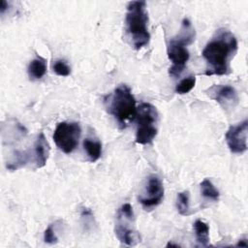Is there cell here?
Here are the masks:
<instances>
[{
	"instance_id": "4fadbf2b",
	"label": "cell",
	"mask_w": 248,
	"mask_h": 248,
	"mask_svg": "<svg viewBox=\"0 0 248 248\" xmlns=\"http://www.w3.org/2000/svg\"><path fill=\"white\" fill-rule=\"evenodd\" d=\"M82 145L90 162H96L101 157L102 143L98 140H91L88 138L84 139Z\"/></svg>"
},
{
	"instance_id": "d6986e66",
	"label": "cell",
	"mask_w": 248,
	"mask_h": 248,
	"mask_svg": "<svg viewBox=\"0 0 248 248\" xmlns=\"http://www.w3.org/2000/svg\"><path fill=\"white\" fill-rule=\"evenodd\" d=\"M44 240L47 244H54L57 242L58 238L54 232L52 226H49L46 229V231L44 232Z\"/></svg>"
},
{
	"instance_id": "9c48e42d",
	"label": "cell",
	"mask_w": 248,
	"mask_h": 248,
	"mask_svg": "<svg viewBox=\"0 0 248 248\" xmlns=\"http://www.w3.org/2000/svg\"><path fill=\"white\" fill-rule=\"evenodd\" d=\"M247 119L229 128L225 138L231 152L241 154L247 150Z\"/></svg>"
},
{
	"instance_id": "7a4b0ae2",
	"label": "cell",
	"mask_w": 248,
	"mask_h": 248,
	"mask_svg": "<svg viewBox=\"0 0 248 248\" xmlns=\"http://www.w3.org/2000/svg\"><path fill=\"white\" fill-rule=\"evenodd\" d=\"M125 23L127 34L136 49H140L148 45L150 33L147 28L148 15L144 1H131L128 3Z\"/></svg>"
},
{
	"instance_id": "52a82bcc",
	"label": "cell",
	"mask_w": 248,
	"mask_h": 248,
	"mask_svg": "<svg viewBox=\"0 0 248 248\" xmlns=\"http://www.w3.org/2000/svg\"><path fill=\"white\" fill-rule=\"evenodd\" d=\"M81 129L78 122H60L53 133L56 146L64 153H72L78 144Z\"/></svg>"
},
{
	"instance_id": "7402d4cb",
	"label": "cell",
	"mask_w": 248,
	"mask_h": 248,
	"mask_svg": "<svg viewBox=\"0 0 248 248\" xmlns=\"http://www.w3.org/2000/svg\"><path fill=\"white\" fill-rule=\"evenodd\" d=\"M179 247V245L178 244H175V243H172V242H169L168 244H167V247Z\"/></svg>"
},
{
	"instance_id": "5bb4252c",
	"label": "cell",
	"mask_w": 248,
	"mask_h": 248,
	"mask_svg": "<svg viewBox=\"0 0 248 248\" xmlns=\"http://www.w3.org/2000/svg\"><path fill=\"white\" fill-rule=\"evenodd\" d=\"M194 232L196 235V240L202 246H207L209 243V227L208 225L202 221L196 220L194 223Z\"/></svg>"
},
{
	"instance_id": "9a60e30c",
	"label": "cell",
	"mask_w": 248,
	"mask_h": 248,
	"mask_svg": "<svg viewBox=\"0 0 248 248\" xmlns=\"http://www.w3.org/2000/svg\"><path fill=\"white\" fill-rule=\"evenodd\" d=\"M201 193L202 195V197H204L205 199L211 200V201H218L219 200V191L215 188V186L212 184V182L205 178L201 182Z\"/></svg>"
},
{
	"instance_id": "44dd1931",
	"label": "cell",
	"mask_w": 248,
	"mask_h": 248,
	"mask_svg": "<svg viewBox=\"0 0 248 248\" xmlns=\"http://www.w3.org/2000/svg\"><path fill=\"white\" fill-rule=\"evenodd\" d=\"M235 246H237V247H247L248 246V243L246 242V239H241V240H239L238 241V243H236V245Z\"/></svg>"
},
{
	"instance_id": "3957f363",
	"label": "cell",
	"mask_w": 248,
	"mask_h": 248,
	"mask_svg": "<svg viewBox=\"0 0 248 248\" xmlns=\"http://www.w3.org/2000/svg\"><path fill=\"white\" fill-rule=\"evenodd\" d=\"M105 104L108 113L115 118L121 128H125L136 117V99L126 84L118 85L105 98Z\"/></svg>"
},
{
	"instance_id": "2e32d148",
	"label": "cell",
	"mask_w": 248,
	"mask_h": 248,
	"mask_svg": "<svg viewBox=\"0 0 248 248\" xmlns=\"http://www.w3.org/2000/svg\"><path fill=\"white\" fill-rule=\"evenodd\" d=\"M176 208L180 215L187 216L190 214V204H189V192L183 191L177 194L176 199Z\"/></svg>"
},
{
	"instance_id": "ffe728a7",
	"label": "cell",
	"mask_w": 248,
	"mask_h": 248,
	"mask_svg": "<svg viewBox=\"0 0 248 248\" xmlns=\"http://www.w3.org/2000/svg\"><path fill=\"white\" fill-rule=\"evenodd\" d=\"M8 7H9L8 2L5 1V0H1V4H0V13H1V14H4L5 11L8 9Z\"/></svg>"
},
{
	"instance_id": "8fae6325",
	"label": "cell",
	"mask_w": 248,
	"mask_h": 248,
	"mask_svg": "<svg viewBox=\"0 0 248 248\" xmlns=\"http://www.w3.org/2000/svg\"><path fill=\"white\" fill-rule=\"evenodd\" d=\"M49 150V144L46 140L44 133H40L34 142L33 147V158L36 168H42L46 164Z\"/></svg>"
},
{
	"instance_id": "7c38bea8",
	"label": "cell",
	"mask_w": 248,
	"mask_h": 248,
	"mask_svg": "<svg viewBox=\"0 0 248 248\" xmlns=\"http://www.w3.org/2000/svg\"><path fill=\"white\" fill-rule=\"evenodd\" d=\"M27 73L29 78L32 80L42 78L46 73V60L41 56H37L29 63Z\"/></svg>"
},
{
	"instance_id": "5b68a950",
	"label": "cell",
	"mask_w": 248,
	"mask_h": 248,
	"mask_svg": "<svg viewBox=\"0 0 248 248\" xmlns=\"http://www.w3.org/2000/svg\"><path fill=\"white\" fill-rule=\"evenodd\" d=\"M137 121L136 142L140 144H149L158 133V111L149 103H141L137 108L135 117Z\"/></svg>"
},
{
	"instance_id": "8992f818",
	"label": "cell",
	"mask_w": 248,
	"mask_h": 248,
	"mask_svg": "<svg viewBox=\"0 0 248 248\" xmlns=\"http://www.w3.org/2000/svg\"><path fill=\"white\" fill-rule=\"evenodd\" d=\"M114 233L117 239L127 246H135L140 240L136 229L133 207L130 203H124L118 208L114 222Z\"/></svg>"
},
{
	"instance_id": "277c9868",
	"label": "cell",
	"mask_w": 248,
	"mask_h": 248,
	"mask_svg": "<svg viewBox=\"0 0 248 248\" xmlns=\"http://www.w3.org/2000/svg\"><path fill=\"white\" fill-rule=\"evenodd\" d=\"M194 40L195 29L193 28L190 20L188 18H184L182 20L180 33L170 41L167 49L168 57L172 63L169 70L171 77L179 76L183 72L190 57L186 46L192 44Z\"/></svg>"
},
{
	"instance_id": "ac0fdd59",
	"label": "cell",
	"mask_w": 248,
	"mask_h": 248,
	"mask_svg": "<svg viewBox=\"0 0 248 248\" xmlns=\"http://www.w3.org/2000/svg\"><path fill=\"white\" fill-rule=\"evenodd\" d=\"M53 71L60 77H68L71 73V68L64 60H57L53 64Z\"/></svg>"
},
{
	"instance_id": "30bf717a",
	"label": "cell",
	"mask_w": 248,
	"mask_h": 248,
	"mask_svg": "<svg viewBox=\"0 0 248 248\" xmlns=\"http://www.w3.org/2000/svg\"><path fill=\"white\" fill-rule=\"evenodd\" d=\"M211 99L219 103L224 108H231L237 105L238 94L231 85H215L208 89Z\"/></svg>"
},
{
	"instance_id": "6da1fadb",
	"label": "cell",
	"mask_w": 248,
	"mask_h": 248,
	"mask_svg": "<svg viewBox=\"0 0 248 248\" xmlns=\"http://www.w3.org/2000/svg\"><path fill=\"white\" fill-rule=\"evenodd\" d=\"M237 51V40L227 29H219L204 46L202 55L205 60V76H224L230 73V64Z\"/></svg>"
},
{
	"instance_id": "e0dca14e",
	"label": "cell",
	"mask_w": 248,
	"mask_h": 248,
	"mask_svg": "<svg viewBox=\"0 0 248 248\" xmlns=\"http://www.w3.org/2000/svg\"><path fill=\"white\" fill-rule=\"evenodd\" d=\"M196 84V77L195 76H189L182 80H180L176 86H175V92L177 94L183 95L188 92H190Z\"/></svg>"
},
{
	"instance_id": "ba28073f",
	"label": "cell",
	"mask_w": 248,
	"mask_h": 248,
	"mask_svg": "<svg viewBox=\"0 0 248 248\" xmlns=\"http://www.w3.org/2000/svg\"><path fill=\"white\" fill-rule=\"evenodd\" d=\"M164 199V186L163 182L158 175L151 174L146 179L144 189L141 195L139 197V202L143 208L151 209L158 204Z\"/></svg>"
}]
</instances>
